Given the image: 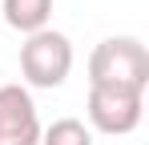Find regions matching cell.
I'll use <instances>...</instances> for the list:
<instances>
[{
	"label": "cell",
	"instance_id": "6da1fadb",
	"mask_svg": "<svg viewBox=\"0 0 149 145\" xmlns=\"http://www.w3.org/2000/svg\"><path fill=\"white\" fill-rule=\"evenodd\" d=\"M89 85L109 89H137L149 85V52L137 36H105L89 56Z\"/></svg>",
	"mask_w": 149,
	"mask_h": 145
},
{
	"label": "cell",
	"instance_id": "7a4b0ae2",
	"mask_svg": "<svg viewBox=\"0 0 149 145\" xmlns=\"http://www.w3.org/2000/svg\"><path fill=\"white\" fill-rule=\"evenodd\" d=\"M20 72L32 89H61L73 72V40L56 28H40L20 45Z\"/></svg>",
	"mask_w": 149,
	"mask_h": 145
},
{
	"label": "cell",
	"instance_id": "3957f363",
	"mask_svg": "<svg viewBox=\"0 0 149 145\" xmlns=\"http://www.w3.org/2000/svg\"><path fill=\"white\" fill-rule=\"evenodd\" d=\"M85 113H89V125H93L97 133L121 137V133H133V129L141 125V113H145V93H137V89L89 85Z\"/></svg>",
	"mask_w": 149,
	"mask_h": 145
},
{
	"label": "cell",
	"instance_id": "277c9868",
	"mask_svg": "<svg viewBox=\"0 0 149 145\" xmlns=\"http://www.w3.org/2000/svg\"><path fill=\"white\" fill-rule=\"evenodd\" d=\"M0 145H40V117L24 85H0Z\"/></svg>",
	"mask_w": 149,
	"mask_h": 145
},
{
	"label": "cell",
	"instance_id": "5b68a950",
	"mask_svg": "<svg viewBox=\"0 0 149 145\" xmlns=\"http://www.w3.org/2000/svg\"><path fill=\"white\" fill-rule=\"evenodd\" d=\"M0 12H4V24H8V28L32 36V32L49 28V20H52V0H4Z\"/></svg>",
	"mask_w": 149,
	"mask_h": 145
},
{
	"label": "cell",
	"instance_id": "8992f818",
	"mask_svg": "<svg viewBox=\"0 0 149 145\" xmlns=\"http://www.w3.org/2000/svg\"><path fill=\"white\" fill-rule=\"evenodd\" d=\"M40 145H93V129L77 117H61L40 129Z\"/></svg>",
	"mask_w": 149,
	"mask_h": 145
}]
</instances>
